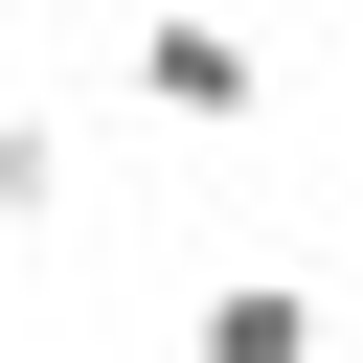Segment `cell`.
Returning <instances> with one entry per match:
<instances>
[{
  "label": "cell",
  "mask_w": 363,
  "mask_h": 363,
  "mask_svg": "<svg viewBox=\"0 0 363 363\" xmlns=\"http://www.w3.org/2000/svg\"><path fill=\"white\" fill-rule=\"evenodd\" d=\"M136 91H159L182 136H250V91H272V68H250V23H204V0H159V23H136Z\"/></svg>",
  "instance_id": "1"
},
{
  "label": "cell",
  "mask_w": 363,
  "mask_h": 363,
  "mask_svg": "<svg viewBox=\"0 0 363 363\" xmlns=\"http://www.w3.org/2000/svg\"><path fill=\"white\" fill-rule=\"evenodd\" d=\"M182 363H318V295H295V272H227V295L182 318Z\"/></svg>",
  "instance_id": "2"
},
{
  "label": "cell",
  "mask_w": 363,
  "mask_h": 363,
  "mask_svg": "<svg viewBox=\"0 0 363 363\" xmlns=\"http://www.w3.org/2000/svg\"><path fill=\"white\" fill-rule=\"evenodd\" d=\"M45 204H68V136H45V113H0V227H45Z\"/></svg>",
  "instance_id": "3"
},
{
  "label": "cell",
  "mask_w": 363,
  "mask_h": 363,
  "mask_svg": "<svg viewBox=\"0 0 363 363\" xmlns=\"http://www.w3.org/2000/svg\"><path fill=\"white\" fill-rule=\"evenodd\" d=\"M340 91H363V23H340Z\"/></svg>",
  "instance_id": "4"
}]
</instances>
